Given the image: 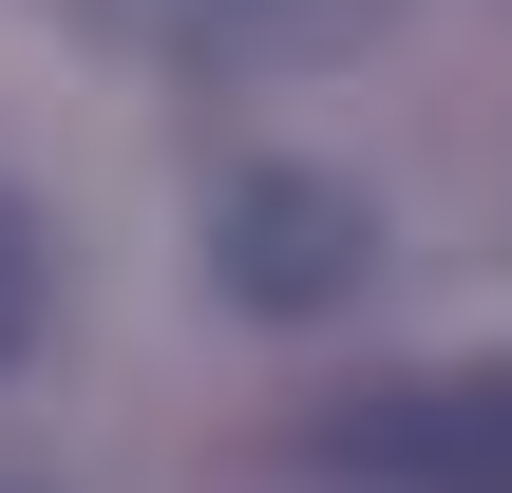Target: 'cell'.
I'll return each mask as SVG.
<instances>
[{
	"label": "cell",
	"instance_id": "obj_1",
	"mask_svg": "<svg viewBox=\"0 0 512 493\" xmlns=\"http://www.w3.org/2000/svg\"><path fill=\"white\" fill-rule=\"evenodd\" d=\"M361 266H380V209H361L342 171L247 152V171L209 190V285H228L247 323H342V304H361Z\"/></svg>",
	"mask_w": 512,
	"mask_h": 493
},
{
	"label": "cell",
	"instance_id": "obj_4",
	"mask_svg": "<svg viewBox=\"0 0 512 493\" xmlns=\"http://www.w3.org/2000/svg\"><path fill=\"white\" fill-rule=\"evenodd\" d=\"M38 323H57V247H38V209L0 190V380L38 361Z\"/></svg>",
	"mask_w": 512,
	"mask_h": 493
},
{
	"label": "cell",
	"instance_id": "obj_2",
	"mask_svg": "<svg viewBox=\"0 0 512 493\" xmlns=\"http://www.w3.org/2000/svg\"><path fill=\"white\" fill-rule=\"evenodd\" d=\"M57 19L152 76H209V95H285V76H342L399 38V0H57Z\"/></svg>",
	"mask_w": 512,
	"mask_h": 493
},
{
	"label": "cell",
	"instance_id": "obj_3",
	"mask_svg": "<svg viewBox=\"0 0 512 493\" xmlns=\"http://www.w3.org/2000/svg\"><path fill=\"white\" fill-rule=\"evenodd\" d=\"M323 475H361V493H512V361L342 399V418H323Z\"/></svg>",
	"mask_w": 512,
	"mask_h": 493
}]
</instances>
